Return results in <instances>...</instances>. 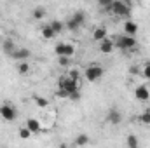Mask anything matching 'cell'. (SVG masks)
I'll return each mask as SVG.
<instances>
[{
	"instance_id": "cell-3",
	"label": "cell",
	"mask_w": 150,
	"mask_h": 148,
	"mask_svg": "<svg viewBox=\"0 0 150 148\" xmlns=\"http://www.w3.org/2000/svg\"><path fill=\"white\" fill-rule=\"evenodd\" d=\"M58 87L67 89L70 94H72V92H79V80H75L72 77H61V78L58 80Z\"/></svg>"
},
{
	"instance_id": "cell-2",
	"label": "cell",
	"mask_w": 150,
	"mask_h": 148,
	"mask_svg": "<svg viewBox=\"0 0 150 148\" xmlns=\"http://www.w3.org/2000/svg\"><path fill=\"white\" fill-rule=\"evenodd\" d=\"M112 14L117 18H129L131 16V5L124 0H113L112 2Z\"/></svg>"
},
{
	"instance_id": "cell-6",
	"label": "cell",
	"mask_w": 150,
	"mask_h": 148,
	"mask_svg": "<svg viewBox=\"0 0 150 148\" xmlns=\"http://www.w3.org/2000/svg\"><path fill=\"white\" fill-rule=\"evenodd\" d=\"M134 98L138 99V101H147L150 98V91L149 87L143 84V85H138L136 89H134Z\"/></svg>"
},
{
	"instance_id": "cell-4",
	"label": "cell",
	"mask_w": 150,
	"mask_h": 148,
	"mask_svg": "<svg viewBox=\"0 0 150 148\" xmlns=\"http://www.w3.org/2000/svg\"><path fill=\"white\" fill-rule=\"evenodd\" d=\"M103 75H105V70H103L101 66H98V65H91V66L86 70V78H87L89 82H98Z\"/></svg>"
},
{
	"instance_id": "cell-16",
	"label": "cell",
	"mask_w": 150,
	"mask_h": 148,
	"mask_svg": "<svg viewBox=\"0 0 150 148\" xmlns=\"http://www.w3.org/2000/svg\"><path fill=\"white\" fill-rule=\"evenodd\" d=\"M87 143H89V136H87V134H79L77 140H75V145H77V147H84V145H87Z\"/></svg>"
},
{
	"instance_id": "cell-15",
	"label": "cell",
	"mask_w": 150,
	"mask_h": 148,
	"mask_svg": "<svg viewBox=\"0 0 150 148\" xmlns=\"http://www.w3.org/2000/svg\"><path fill=\"white\" fill-rule=\"evenodd\" d=\"M51 26H52V30L56 32V35H58V33H61V32L65 30V23H61V21H58V19L51 21Z\"/></svg>"
},
{
	"instance_id": "cell-30",
	"label": "cell",
	"mask_w": 150,
	"mask_h": 148,
	"mask_svg": "<svg viewBox=\"0 0 150 148\" xmlns=\"http://www.w3.org/2000/svg\"><path fill=\"white\" fill-rule=\"evenodd\" d=\"M68 77H72V78H75V80H79V78H80V73H79V70H70Z\"/></svg>"
},
{
	"instance_id": "cell-31",
	"label": "cell",
	"mask_w": 150,
	"mask_h": 148,
	"mask_svg": "<svg viewBox=\"0 0 150 148\" xmlns=\"http://www.w3.org/2000/svg\"><path fill=\"white\" fill-rule=\"evenodd\" d=\"M59 58V65L61 66H67L68 65V56H58Z\"/></svg>"
},
{
	"instance_id": "cell-9",
	"label": "cell",
	"mask_w": 150,
	"mask_h": 148,
	"mask_svg": "<svg viewBox=\"0 0 150 148\" xmlns=\"http://www.w3.org/2000/svg\"><path fill=\"white\" fill-rule=\"evenodd\" d=\"M113 49H115V44H113V40H110V38H103V40L100 42V51H101V52L110 54Z\"/></svg>"
},
{
	"instance_id": "cell-32",
	"label": "cell",
	"mask_w": 150,
	"mask_h": 148,
	"mask_svg": "<svg viewBox=\"0 0 150 148\" xmlns=\"http://www.w3.org/2000/svg\"><path fill=\"white\" fill-rule=\"evenodd\" d=\"M11 2H16V0H11Z\"/></svg>"
},
{
	"instance_id": "cell-14",
	"label": "cell",
	"mask_w": 150,
	"mask_h": 148,
	"mask_svg": "<svg viewBox=\"0 0 150 148\" xmlns=\"http://www.w3.org/2000/svg\"><path fill=\"white\" fill-rule=\"evenodd\" d=\"M72 19H74V21L77 23V25H79V26H82V25L86 23V14H84L82 11H77L74 16H72Z\"/></svg>"
},
{
	"instance_id": "cell-33",
	"label": "cell",
	"mask_w": 150,
	"mask_h": 148,
	"mask_svg": "<svg viewBox=\"0 0 150 148\" xmlns=\"http://www.w3.org/2000/svg\"><path fill=\"white\" fill-rule=\"evenodd\" d=\"M86 2H87V0H86Z\"/></svg>"
},
{
	"instance_id": "cell-8",
	"label": "cell",
	"mask_w": 150,
	"mask_h": 148,
	"mask_svg": "<svg viewBox=\"0 0 150 148\" xmlns=\"http://www.w3.org/2000/svg\"><path fill=\"white\" fill-rule=\"evenodd\" d=\"M120 120H122V113L119 110H110L108 111V115H107V122L108 124H112V125H117V124H120Z\"/></svg>"
},
{
	"instance_id": "cell-23",
	"label": "cell",
	"mask_w": 150,
	"mask_h": 148,
	"mask_svg": "<svg viewBox=\"0 0 150 148\" xmlns=\"http://www.w3.org/2000/svg\"><path fill=\"white\" fill-rule=\"evenodd\" d=\"M65 28H68V30H70V32H77V30H79V28H80V26H79V25H77V23H75L74 19H72V18H70V19H68V21H67V25H65Z\"/></svg>"
},
{
	"instance_id": "cell-24",
	"label": "cell",
	"mask_w": 150,
	"mask_h": 148,
	"mask_svg": "<svg viewBox=\"0 0 150 148\" xmlns=\"http://www.w3.org/2000/svg\"><path fill=\"white\" fill-rule=\"evenodd\" d=\"M75 54V47L72 44H65V54L63 56H68V58H72Z\"/></svg>"
},
{
	"instance_id": "cell-7",
	"label": "cell",
	"mask_w": 150,
	"mask_h": 148,
	"mask_svg": "<svg viewBox=\"0 0 150 148\" xmlns=\"http://www.w3.org/2000/svg\"><path fill=\"white\" fill-rule=\"evenodd\" d=\"M16 61H26L28 58H30V51L28 49H25V47H21V49H14V52L11 54Z\"/></svg>"
},
{
	"instance_id": "cell-25",
	"label": "cell",
	"mask_w": 150,
	"mask_h": 148,
	"mask_svg": "<svg viewBox=\"0 0 150 148\" xmlns=\"http://www.w3.org/2000/svg\"><path fill=\"white\" fill-rule=\"evenodd\" d=\"M142 124H150V110H147V111H143L142 115H140V118H138Z\"/></svg>"
},
{
	"instance_id": "cell-21",
	"label": "cell",
	"mask_w": 150,
	"mask_h": 148,
	"mask_svg": "<svg viewBox=\"0 0 150 148\" xmlns=\"http://www.w3.org/2000/svg\"><path fill=\"white\" fill-rule=\"evenodd\" d=\"M100 5L105 9V12H112V2L113 0H98Z\"/></svg>"
},
{
	"instance_id": "cell-19",
	"label": "cell",
	"mask_w": 150,
	"mask_h": 148,
	"mask_svg": "<svg viewBox=\"0 0 150 148\" xmlns=\"http://www.w3.org/2000/svg\"><path fill=\"white\" fill-rule=\"evenodd\" d=\"M18 72H19L21 75L28 73V72H30V65H28L26 61H19V65H18Z\"/></svg>"
},
{
	"instance_id": "cell-12",
	"label": "cell",
	"mask_w": 150,
	"mask_h": 148,
	"mask_svg": "<svg viewBox=\"0 0 150 148\" xmlns=\"http://www.w3.org/2000/svg\"><path fill=\"white\" fill-rule=\"evenodd\" d=\"M93 38H94L96 42H101L103 38H107V28H105V26L96 28V30L93 32Z\"/></svg>"
},
{
	"instance_id": "cell-11",
	"label": "cell",
	"mask_w": 150,
	"mask_h": 148,
	"mask_svg": "<svg viewBox=\"0 0 150 148\" xmlns=\"http://www.w3.org/2000/svg\"><path fill=\"white\" fill-rule=\"evenodd\" d=\"M26 127L32 131V134L40 132V122H38L37 118H28V120H26Z\"/></svg>"
},
{
	"instance_id": "cell-1",
	"label": "cell",
	"mask_w": 150,
	"mask_h": 148,
	"mask_svg": "<svg viewBox=\"0 0 150 148\" xmlns=\"http://www.w3.org/2000/svg\"><path fill=\"white\" fill-rule=\"evenodd\" d=\"M113 44H115V47L117 49H120V51H134V47H136V38L133 37V35H117V38L113 40Z\"/></svg>"
},
{
	"instance_id": "cell-20",
	"label": "cell",
	"mask_w": 150,
	"mask_h": 148,
	"mask_svg": "<svg viewBox=\"0 0 150 148\" xmlns=\"http://www.w3.org/2000/svg\"><path fill=\"white\" fill-rule=\"evenodd\" d=\"M56 98L67 99V98H70V92H68L67 89H63V87H58V91H56Z\"/></svg>"
},
{
	"instance_id": "cell-18",
	"label": "cell",
	"mask_w": 150,
	"mask_h": 148,
	"mask_svg": "<svg viewBox=\"0 0 150 148\" xmlns=\"http://www.w3.org/2000/svg\"><path fill=\"white\" fill-rule=\"evenodd\" d=\"M14 49H16V45H14L12 40H5V42H4V51H5L7 54H12Z\"/></svg>"
},
{
	"instance_id": "cell-29",
	"label": "cell",
	"mask_w": 150,
	"mask_h": 148,
	"mask_svg": "<svg viewBox=\"0 0 150 148\" xmlns=\"http://www.w3.org/2000/svg\"><path fill=\"white\" fill-rule=\"evenodd\" d=\"M143 77L150 80V63H147V65H145V68H143Z\"/></svg>"
},
{
	"instance_id": "cell-5",
	"label": "cell",
	"mask_w": 150,
	"mask_h": 148,
	"mask_svg": "<svg viewBox=\"0 0 150 148\" xmlns=\"http://www.w3.org/2000/svg\"><path fill=\"white\" fill-rule=\"evenodd\" d=\"M0 117H2L5 122H12V120H16L18 111L14 110V106H11V105H2V106H0Z\"/></svg>"
},
{
	"instance_id": "cell-13",
	"label": "cell",
	"mask_w": 150,
	"mask_h": 148,
	"mask_svg": "<svg viewBox=\"0 0 150 148\" xmlns=\"http://www.w3.org/2000/svg\"><path fill=\"white\" fill-rule=\"evenodd\" d=\"M42 37L45 38V40L56 37V32L52 30V26H51V25H47V26H44V28H42Z\"/></svg>"
},
{
	"instance_id": "cell-17",
	"label": "cell",
	"mask_w": 150,
	"mask_h": 148,
	"mask_svg": "<svg viewBox=\"0 0 150 148\" xmlns=\"http://www.w3.org/2000/svg\"><path fill=\"white\" fill-rule=\"evenodd\" d=\"M45 9L44 7H37V9H33V19H44L45 18Z\"/></svg>"
},
{
	"instance_id": "cell-27",
	"label": "cell",
	"mask_w": 150,
	"mask_h": 148,
	"mask_svg": "<svg viewBox=\"0 0 150 148\" xmlns=\"http://www.w3.org/2000/svg\"><path fill=\"white\" fill-rule=\"evenodd\" d=\"M54 52H56L58 56H63V54H65V44H63V42L56 44V47H54Z\"/></svg>"
},
{
	"instance_id": "cell-10",
	"label": "cell",
	"mask_w": 150,
	"mask_h": 148,
	"mask_svg": "<svg viewBox=\"0 0 150 148\" xmlns=\"http://www.w3.org/2000/svg\"><path fill=\"white\" fill-rule=\"evenodd\" d=\"M136 32H138V25L134 23V21H131V19H127L126 23H124V33L126 35H136Z\"/></svg>"
},
{
	"instance_id": "cell-22",
	"label": "cell",
	"mask_w": 150,
	"mask_h": 148,
	"mask_svg": "<svg viewBox=\"0 0 150 148\" xmlns=\"http://www.w3.org/2000/svg\"><path fill=\"white\" fill-rule=\"evenodd\" d=\"M30 136H32V131H30L28 127H21V129H19V138H21V140H28Z\"/></svg>"
},
{
	"instance_id": "cell-26",
	"label": "cell",
	"mask_w": 150,
	"mask_h": 148,
	"mask_svg": "<svg viewBox=\"0 0 150 148\" xmlns=\"http://www.w3.org/2000/svg\"><path fill=\"white\" fill-rule=\"evenodd\" d=\"M126 143H127V147H131V148L138 147V140H136V136H133V134L127 136V141H126Z\"/></svg>"
},
{
	"instance_id": "cell-28",
	"label": "cell",
	"mask_w": 150,
	"mask_h": 148,
	"mask_svg": "<svg viewBox=\"0 0 150 148\" xmlns=\"http://www.w3.org/2000/svg\"><path fill=\"white\" fill-rule=\"evenodd\" d=\"M35 103H37L40 108H45V106H49L47 99H44V98H38V96H35Z\"/></svg>"
}]
</instances>
